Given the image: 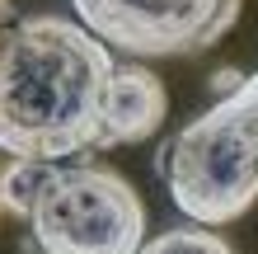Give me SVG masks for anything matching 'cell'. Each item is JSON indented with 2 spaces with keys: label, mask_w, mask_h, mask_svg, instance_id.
Here are the masks:
<instances>
[{
  "label": "cell",
  "mask_w": 258,
  "mask_h": 254,
  "mask_svg": "<svg viewBox=\"0 0 258 254\" xmlns=\"http://www.w3.org/2000/svg\"><path fill=\"white\" fill-rule=\"evenodd\" d=\"M113 52L66 14H24L0 33V151L61 165L94 151Z\"/></svg>",
  "instance_id": "6da1fadb"
},
{
  "label": "cell",
  "mask_w": 258,
  "mask_h": 254,
  "mask_svg": "<svg viewBox=\"0 0 258 254\" xmlns=\"http://www.w3.org/2000/svg\"><path fill=\"white\" fill-rule=\"evenodd\" d=\"M169 198L197 226H230L258 202V118L244 94L216 99L160 151Z\"/></svg>",
  "instance_id": "7a4b0ae2"
},
{
  "label": "cell",
  "mask_w": 258,
  "mask_h": 254,
  "mask_svg": "<svg viewBox=\"0 0 258 254\" xmlns=\"http://www.w3.org/2000/svg\"><path fill=\"white\" fill-rule=\"evenodd\" d=\"M38 254H136L146 245V202L113 165L61 160L28 207Z\"/></svg>",
  "instance_id": "3957f363"
},
{
  "label": "cell",
  "mask_w": 258,
  "mask_h": 254,
  "mask_svg": "<svg viewBox=\"0 0 258 254\" xmlns=\"http://www.w3.org/2000/svg\"><path fill=\"white\" fill-rule=\"evenodd\" d=\"M103 47L127 57H197L235 28L244 0H71Z\"/></svg>",
  "instance_id": "277c9868"
},
{
  "label": "cell",
  "mask_w": 258,
  "mask_h": 254,
  "mask_svg": "<svg viewBox=\"0 0 258 254\" xmlns=\"http://www.w3.org/2000/svg\"><path fill=\"white\" fill-rule=\"evenodd\" d=\"M164 113H169V89L141 62L113 66L108 99H103V127L94 151H113V146H136L146 137H155Z\"/></svg>",
  "instance_id": "5b68a950"
},
{
  "label": "cell",
  "mask_w": 258,
  "mask_h": 254,
  "mask_svg": "<svg viewBox=\"0 0 258 254\" xmlns=\"http://www.w3.org/2000/svg\"><path fill=\"white\" fill-rule=\"evenodd\" d=\"M47 170H52V165H42V160H10V165L0 170V212L28 217V207H33V198H38Z\"/></svg>",
  "instance_id": "8992f818"
},
{
  "label": "cell",
  "mask_w": 258,
  "mask_h": 254,
  "mask_svg": "<svg viewBox=\"0 0 258 254\" xmlns=\"http://www.w3.org/2000/svg\"><path fill=\"white\" fill-rule=\"evenodd\" d=\"M136 254H235V245L207 226H169L155 240H146Z\"/></svg>",
  "instance_id": "52a82bcc"
},
{
  "label": "cell",
  "mask_w": 258,
  "mask_h": 254,
  "mask_svg": "<svg viewBox=\"0 0 258 254\" xmlns=\"http://www.w3.org/2000/svg\"><path fill=\"white\" fill-rule=\"evenodd\" d=\"M239 80H244L239 71H216V94H221V99H225V94H235Z\"/></svg>",
  "instance_id": "ba28073f"
},
{
  "label": "cell",
  "mask_w": 258,
  "mask_h": 254,
  "mask_svg": "<svg viewBox=\"0 0 258 254\" xmlns=\"http://www.w3.org/2000/svg\"><path fill=\"white\" fill-rule=\"evenodd\" d=\"M239 94H244V104H249V109H253V118H258V71L239 80Z\"/></svg>",
  "instance_id": "9c48e42d"
},
{
  "label": "cell",
  "mask_w": 258,
  "mask_h": 254,
  "mask_svg": "<svg viewBox=\"0 0 258 254\" xmlns=\"http://www.w3.org/2000/svg\"><path fill=\"white\" fill-rule=\"evenodd\" d=\"M19 19V10H14V0H0V33H5V28Z\"/></svg>",
  "instance_id": "30bf717a"
}]
</instances>
